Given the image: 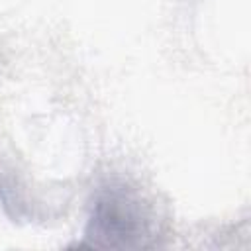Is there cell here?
Listing matches in <instances>:
<instances>
[{
	"mask_svg": "<svg viewBox=\"0 0 251 251\" xmlns=\"http://www.w3.org/2000/svg\"><path fill=\"white\" fill-rule=\"evenodd\" d=\"M147 206L137 190L126 184H112L104 188L92 208L86 237L96 245H143L141 237L149 235Z\"/></svg>",
	"mask_w": 251,
	"mask_h": 251,
	"instance_id": "1",
	"label": "cell"
}]
</instances>
